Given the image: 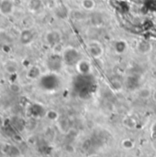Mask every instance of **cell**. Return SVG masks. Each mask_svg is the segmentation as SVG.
I'll list each match as a JSON object with an SVG mask.
<instances>
[{
    "label": "cell",
    "mask_w": 156,
    "mask_h": 157,
    "mask_svg": "<svg viewBox=\"0 0 156 157\" xmlns=\"http://www.w3.org/2000/svg\"><path fill=\"white\" fill-rule=\"evenodd\" d=\"M40 6V1L39 0H31L30 2V7L33 10H37Z\"/></svg>",
    "instance_id": "5b68a950"
},
{
    "label": "cell",
    "mask_w": 156,
    "mask_h": 157,
    "mask_svg": "<svg viewBox=\"0 0 156 157\" xmlns=\"http://www.w3.org/2000/svg\"><path fill=\"white\" fill-rule=\"evenodd\" d=\"M19 40L21 42V44L23 45H28L30 43H31V41L33 40V34L31 30H24L21 32L20 36H19Z\"/></svg>",
    "instance_id": "7a4b0ae2"
},
{
    "label": "cell",
    "mask_w": 156,
    "mask_h": 157,
    "mask_svg": "<svg viewBox=\"0 0 156 157\" xmlns=\"http://www.w3.org/2000/svg\"><path fill=\"white\" fill-rule=\"evenodd\" d=\"M14 11V3L12 0H2L0 2V12L3 15H11Z\"/></svg>",
    "instance_id": "6da1fadb"
},
{
    "label": "cell",
    "mask_w": 156,
    "mask_h": 157,
    "mask_svg": "<svg viewBox=\"0 0 156 157\" xmlns=\"http://www.w3.org/2000/svg\"><path fill=\"white\" fill-rule=\"evenodd\" d=\"M82 5L85 9H92L95 6V3L93 0H83Z\"/></svg>",
    "instance_id": "277c9868"
},
{
    "label": "cell",
    "mask_w": 156,
    "mask_h": 157,
    "mask_svg": "<svg viewBox=\"0 0 156 157\" xmlns=\"http://www.w3.org/2000/svg\"><path fill=\"white\" fill-rule=\"evenodd\" d=\"M39 69H38L37 67H32V68L29 71V72H28V75H27V76L31 78H35L39 76Z\"/></svg>",
    "instance_id": "3957f363"
}]
</instances>
